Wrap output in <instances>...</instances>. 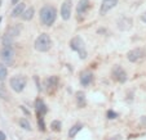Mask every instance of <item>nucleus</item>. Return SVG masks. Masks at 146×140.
<instances>
[{
    "label": "nucleus",
    "mask_w": 146,
    "mask_h": 140,
    "mask_svg": "<svg viewBox=\"0 0 146 140\" xmlns=\"http://www.w3.org/2000/svg\"><path fill=\"white\" fill-rule=\"evenodd\" d=\"M0 58L3 63L7 66H11L14 62V49H13V39L9 37L8 35L3 36V46L0 50Z\"/></svg>",
    "instance_id": "obj_1"
},
{
    "label": "nucleus",
    "mask_w": 146,
    "mask_h": 140,
    "mask_svg": "<svg viewBox=\"0 0 146 140\" xmlns=\"http://www.w3.org/2000/svg\"><path fill=\"white\" fill-rule=\"evenodd\" d=\"M57 17V9L53 5H44L40 9V21L44 26H52Z\"/></svg>",
    "instance_id": "obj_2"
},
{
    "label": "nucleus",
    "mask_w": 146,
    "mask_h": 140,
    "mask_svg": "<svg viewBox=\"0 0 146 140\" xmlns=\"http://www.w3.org/2000/svg\"><path fill=\"white\" fill-rule=\"evenodd\" d=\"M52 46V40H50L48 33H41L36 37L35 43H34V48L40 53H45L50 49Z\"/></svg>",
    "instance_id": "obj_3"
},
{
    "label": "nucleus",
    "mask_w": 146,
    "mask_h": 140,
    "mask_svg": "<svg viewBox=\"0 0 146 140\" xmlns=\"http://www.w3.org/2000/svg\"><path fill=\"white\" fill-rule=\"evenodd\" d=\"M70 48H71V50H74V52H76L79 54L80 59H86L87 55H88L86 49V44L83 41V39L79 37V36H75V37H72L70 40Z\"/></svg>",
    "instance_id": "obj_4"
},
{
    "label": "nucleus",
    "mask_w": 146,
    "mask_h": 140,
    "mask_svg": "<svg viewBox=\"0 0 146 140\" xmlns=\"http://www.w3.org/2000/svg\"><path fill=\"white\" fill-rule=\"evenodd\" d=\"M26 84H27V79H26L25 76H21V75H16V76H13L11 79V81H9V85H11L12 90L16 91V93H21V91H23Z\"/></svg>",
    "instance_id": "obj_5"
},
{
    "label": "nucleus",
    "mask_w": 146,
    "mask_h": 140,
    "mask_svg": "<svg viewBox=\"0 0 146 140\" xmlns=\"http://www.w3.org/2000/svg\"><path fill=\"white\" fill-rule=\"evenodd\" d=\"M146 57V50L143 48H135V49L129 50L127 53V59L132 63H137V62L142 61Z\"/></svg>",
    "instance_id": "obj_6"
},
{
    "label": "nucleus",
    "mask_w": 146,
    "mask_h": 140,
    "mask_svg": "<svg viewBox=\"0 0 146 140\" xmlns=\"http://www.w3.org/2000/svg\"><path fill=\"white\" fill-rule=\"evenodd\" d=\"M111 79L119 84H124L127 81V72L124 71L119 64H116V66H114L113 69H111Z\"/></svg>",
    "instance_id": "obj_7"
},
{
    "label": "nucleus",
    "mask_w": 146,
    "mask_h": 140,
    "mask_svg": "<svg viewBox=\"0 0 146 140\" xmlns=\"http://www.w3.org/2000/svg\"><path fill=\"white\" fill-rule=\"evenodd\" d=\"M71 7L72 0H65L61 5V17L64 21H69L70 17H71Z\"/></svg>",
    "instance_id": "obj_8"
},
{
    "label": "nucleus",
    "mask_w": 146,
    "mask_h": 140,
    "mask_svg": "<svg viewBox=\"0 0 146 140\" xmlns=\"http://www.w3.org/2000/svg\"><path fill=\"white\" fill-rule=\"evenodd\" d=\"M57 85H58V79L56 76L48 77V79L44 81V89H45V91H47L48 94L53 93L54 89L57 88Z\"/></svg>",
    "instance_id": "obj_9"
},
{
    "label": "nucleus",
    "mask_w": 146,
    "mask_h": 140,
    "mask_svg": "<svg viewBox=\"0 0 146 140\" xmlns=\"http://www.w3.org/2000/svg\"><path fill=\"white\" fill-rule=\"evenodd\" d=\"M116 4H118V0H104L101 4V8H100V14H101V16H105Z\"/></svg>",
    "instance_id": "obj_10"
},
{
    "label": "nucleus",
    "mask_w": 146,
    "mask_h": 140,
    "mask_svg": "<svg viewBox=\"0 0 146 140\" xmlns=\"http://www.w3.org/2000/svg\"><path fill=\"white\" fill-rule=\"evenodd\" d=\"M116 26L120 31H128L132 27V19L128 18V17H121L120 19H118Z\"/></svg>",
    "instance_id": "obj_11"
},
{
    "label": "nucleus",
    "mask_w": 146,
    "mask_h": 140,
    "mask_svg": "<svg viewBox=\"0 0 146 140\" xmlns=\"http://www.w3.org/2000/svg\"><path fill=\"white\" fill-rule=\"evenodd\" d=\"M35 109H36V113H38V117H44L45 113L48 112L47 105H45V103L43 102L41 99H36V102H35Z\"/></svg>",
    "instance_id": "obj_12"
},
{
    "label": "nucleus",
    "mask_w": 146,
    "mask_h": 140,
    "mask_svg": "<svg viewBox=\"0 0 146 140\" xmlns=\"http://www.w3.org/2000/svg\"><path fill=\"white\" fill-rule=\"evenodd\" d=\"M89 8H91L89 0H79V3L76 5V12L79 16H82V14H86Z\"/></svg>",
    "instance_id": "obj_13"
},
{
    "label": "nucleus",
    "mask_w": 146,
    "mask_h": 140,
    "mask_svg": "<svg viewBox=\"0 0 146 140\" xmlns=\"http://www.w3.org/2000/svg\"><path fill=\"white\" fill-rule=\"evenodd\" d=\"M92 81H93V73H92V72L87 71L80 75V84H82L83 86H88Z\"/></svg>",
    "instance_id": "obj_14"
},
{
    "label": "nucleus",
    "mask_w": 146,
    "mask_h": 140,
    "mask_svg": "<svg viewBox=\"0 0 146 140\" xmlns=\"http://www.w3.org/2000/svg\"><path fill=\"white\" fill-rule=\"evenodd\" d=\"M25 9H26V4H25V3H18V4H16L14 9L12 10V17H13V18L21 17V16H22V13L25 12Z\"/></svg>",
    "instance_id": "obj_15"
},
{
    "label": "nucleus",
    "mask_w": 146,
    "mask_h": 140,
    "mask_svg": "<svg viewBox=\"0 0 146 140\" xmlns=\"http://www.w3.org/2000/svg\"><path fill=\"white\" fill-rule=\"evenodd\" d=\"M34 14H35V9L33 8V7H30V8L25 9V12L22 13V16H21V18L23 19V21H30V19H33Z\"/></svg>",
    "instance_id": "obj_16"
},
{
    "label": "nucleus",
    "mask_w": 146,
    "mask_h": 140,
    "mask_svg": "<svg viewBox=\"0 0 146 140\" xmlns=\"http://www.w3.org/2000/svg\"><path fill=\"white\" fill-rule=\"evenodd\" d=\"M19 32H21V26H12L11 28L8 30V32L5 33V35H8L9 37H12V39H14V37H17V36L19 35Z\"/></svg>",
    "instance_id": "obj_17"
},
{
    "label": "nucleus",
    "mask_w": 146,
    "mask_h": 140,
    "mask_svg": "<svg viewBox=\"0 0 146 140\" xmlns=\"http://www.w3.org/2000/svg\"><path fill=\"white\" fill-rule=\"evenodd\" d=\"M82 129H83V125L82 124H75L74 126L69 130V137H71V139H72V137H75V136H76V134Z\"/></svg>",
    "instance_id": "obj_18"
},
{
    "label": "nucleus",
    "mask_w": 146,
    "mask_h": 140,
    "mask_svg": "<svg viewBox=\"0 0 146 140\" xmlns=\"http://www.w3.org/2000/svg\"><path fill=\"white\" fill-rule=\"evenodd\" d=\"M76 102L79 107H84L86 105V94L83 91H78L76 93Z\"/></svg>",
    "instance_id": "obj_19"
},
{
    "label": "nucleus",
    "mask_w": 146,
    "mask_h": 140,
    "mask_svg": "<svg viewBox=\"0 0 146 140\" xmlns=\"http://www.w3.org/2000/svg\"><path fill=\"white\" fill-rule=\"evenodd\" d=\"M8 76V68L5 63H0V81H4Z\"/></svg>",
    "instance_id": "obj_20"
},
{
    "label": "nucleus",
    "mask_w": 146,
    "mask_h": 140,
    "mask_svg": "<svg viewBox=\"0 0 146 140\" xmlns=\"http://www.w3.org/2000/svg\"><path fill=\"white\" fill-rule=\"evenodd\" d=\"M19 126L22 127L23 130H27V131H30L31 130V125H30V122H29L26 118H21V120H19Z\"/></svg>",
    "instance_id": "obj_21"
},
{
    "label": "nucleus",
    "mask_w": 146,
    "mask_h": 140,
    "mask_svg": "<svg viewBox=\"0 0 146 140\" xmlns=\"http://www.w3.org/2000/svg\"><path fill=\"white\" fill-rule=\"evenodd\" d=\"M61 121H57V120H54V121H52V124H50V129L53 130V131H56V132H58L61 130Z\"/></svg>",
    "instance_id": "obj_22"
},
{
    "label": "nucleus",
    "mask_w": 146,
    "mask_h": 140,
    "mask_svg": "<svg viewBox=\"0 0 146 140\" xmlns=\"http://www.w3.org/2000/svg\"><path fill=\"white\" fill-rule=\"evenodd\" d=\"M44 117H39V129L40 131H45V125H44Z\"/></svg>",
    "instance_id": "obj_23"
},
{
    "label": "nucleus",
    "mask_w": 146,
    "mask_h": 140,
    "mask_svg": "<svg viewBox=\"0 0 146 140\" xmlns=\"http://www.w3.org/2000/svg\"><path fill=\"white\" fill-rule=\"evenodd\" d=\"M108 118L109 120H114V118H116L118 117V113L116 112H114V111H108Z\"/></svg>",
    "instance_id": "obj_24"
},
{
    "label": "nucleus",
    "mask_w": 146,
    "mask_h": 140,
    "mask_svg": "<svg viewBox=\"0 0 146 140\" xmlns=\"http://www.w3.org/2000/svg\"><path fill=\"white\" fill-rule=\"evenodd\" d=\"M0 96H1V98H4V99H8V98H7V93L3 90V86H1V85H0Z\"/></svg>",
    "instance_id": "obj_25"
},
{
    "label": "nucleus",
    "mask_w": 146,
    "mask_h": 140,
    "mask_svg": "<svg viewBox=\"0 0 146 140\" xmlns=\"http://www.w3.org/2000/svg\"><path fill=\"white\" fill-rule=\"evenodd\" d=\"M0 140H7V135L3 131H0Z\"/></svg>",
    "instance_id": "obj_26"
},
{
    "label": "nucleus",
    "mask_w": 146,
    "mask_h": 140,
    "mask_svg": "<svg viewBox=\"0 0 146 140\" xmlns=\"http://www.w3.org/2000/svg\"><path fill=\"white\" fill-rule=\"evenodd\" d=\"M141 21H142V22H145V23H146V13H143L142 16H141Z\"/></svg>",
    "instance_id": "obj_27"
},
{
    "label": "nucleus",
    "mask_w": 146,
    "mask_h": 140,
    "mask_svg": "<svg viewBox=\"0 0 146 140\" xmlns=\"http://www.w3.org/2000/svg\"><path fill=\"white\" fill-rule=\"evenodd\" d=\"M19 1H21V0H12V4H13V5H16V4H18Z\"/></svg>",
    "instance_id": "obj_28"
},
{
    "label": "nucleus",
    "mask_w": 146,
    "mask_h": 140,
    "mask_svg": "<svg viewBox=\"0 0 146 140\" xmlns=\"http://www.w3.org/2000/svg\"><path fill=\"white\" fill-rule=\"evenodd\" d=\"M0 22H1V17H0Z\"/></svg>",
    "instance_id": "obj_29"
},
{
    "label": "nucleus",
    "mask_w": 146,
    "mask_h": 140,
    "mask_svg": "<svg viewBox=\"0 0 146 140\" xmlns=\"http://www.w3.org/2000/svg\"><path fill=\"white\" fill-rule=\"evenodd\" d=\"M47 140H53V139H47Z\"/></svg>",
    "instance_id": "obj_30"
}]
</instances>
